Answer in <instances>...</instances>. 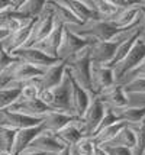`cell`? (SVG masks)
I'll return each instance as SVG.
<instances>
[{
    "instance_id": "39",
    "label": "cell",
    "mask_w": 145,
    "mask_h": 155,
    "mask_svg": "<svg viewBox=\"0 0 145 155\" xmlns=\"http://www.w3.org/2000/svg\"><path fill=\"white\" fill-rule=\"evenodd\" d=\"M129 74H132L133 77H142V75L145 77V61H142L138 67L135 68L132 73H129Z\"/></svg>"
},
{
    "instance_id": "29",
    "label": "cell",
    "mask_w": 145,
    "mask_h": 155,
    "mask_svg": "<svg viewBox=\"0 0 145 155\" xmlns=\"http://www.w3.org/2000/svg\"><path fill=\"white\" fill-rule=\"evenodd\" d=\"M22 86L18 84L15 87H7V88H0V112L9 109L15 101L21 97Z\"/></svg>"
},
{
    "instance_id": "30",
    "label": "cell",
    "mask_w": 145,
    "mask_h": 155,
    "mask_svg": "<svg viewBox=\"0 0 145 155\" xmlns=\"http://www.w3.org/2000/svg\"><path fill=\"white\" fill-rule=\"evenodd\" d=\"M93 7L97 12V15L102 18L103 20H109L112 18H115L120 10H117L116 7L112 5L110 0H99V2H91Z\"/></svg>"
},
{
    "instance_id": "19",
    "label": "cell",
    "mask_w": 145,
    "mask_h": 155,
    "mask_svg": "<svg viewBox=\"0 0 145 155\" xmlns=\"http://www.w3.org/2000/svg\"><path fill=\"white\" fill-rule=\"evenodd\" d=\"M65 5L70 7V10L77 16L83 23H90V22H97L103 20L93 7L91 2H80V0H67Z\"/></svg>"
},
{
    "instance_id": "10",
    "label": "cell",
    "mask_w": 145,
    "mask_h": 155,
    "mask_svg": "<svg viewBox=\"0 0 145 155\" xmlns=\"http://www.w3.org/2000/svg\"><path fill=\"white\" fill-rule=\"evenodd\" d=\"M7 110L18 112V113L31 116V117H41V119H44L48 113L54 112V109H51L49 106H47L45 103H42L39 99H32V100H22V99H18Z\"/></svg>"
},
{
    "instance_id": "46",
    "label": "cell",
    "mask_w": 145,
    "mask_h": 155,
    "mask_svg": "<svg viewBox=\"0 0 145 155\" xmlns=\"http://www.w3.org/2000/svg\"><path fill=\"white\" fill-rule=\"evenodd\" d=\"M141 6H142V7H145V2H141Z\"/></svg>"
},
{
    "instance_id": "32",
    "label": "cell",
    "mask_w": 145,
    "mask_h": 155,
    "mask_svg": "<svg viewBox=\"0 0 145 155\" xmlns=\"http://www.w3.org/2000/svg\"><path fill=\"white\" fill-rule=\"evenodd\" d=\"M135 136H137V143L132 151L133 155H145V120H142L139 125H135Z\"/></svg>"
},
{
    "instance_id": "31",
    "label": "cell",
    "mask_w": 145,
    "mask_h": 155,
    "mask_svg": "<svg viewBox=\"0 0 145 155\" xmlns=\"http://www.w3.org/2000/svg\"><path fill=\"white\" fill-rule=\"evenodd\" d=\"M16 132H18V130H15V129H9V128L0 126V151H6V152H10V154H12Z\"/></svg>"
},
{
    "instance_id": "24",
    "label": "cell",
    "mask_w": 145,
    "mask_h": 155,
    "mask_svg": "<svg viewBox=\"0 0 145 155\" xmlns=\"http://www.w3.org/2000/svg\"><path fill=\"white\" fill-rule=\"evenodd\" d=\"M55 16V20L60 22L62 25H74V26H84L86 23H83L80 19H77V16L71 10L70 7L65 5V2H47Z\"/></svg>"
},
{
    "instance_id": "17",
    "label": "cell",
    "mask_w": 145,
    "mask_h": 155,
    "mask_svg": "<svg viewBox=\"0 0 145 155\" xmlns=\"http://www.w3.org/2000/svg\"><path fill=\"white\" fill-rule=\"evenodd\" d=\"M36 19H38V18L31 19L29 22H26L21 29H18L15 34H12L6 41H5L3 48H5V51H6L7 54H12L13 51L21 49V48H23L26 45V42H28L29 38H31L32 29H34L35 23H36Z\"/></svg>"
},
{
    "instance_id": "15",
    "label": "cell",
    "mask_w": 145,
    "mask_h": 155,
    "mask_svg": "<svg viewBox=\"0 0 145 155\" xmlns=\"http://www.w3.org/2000/svg\"><path fill=\"white\" fill-rule=\"evenodd\" d=\"M64 26H65V25H62V23H60V22L55 20V26L52 29V32L44 41H41L39 44H36V45L32 48L39 49L44 54L49 55V57H52V58H60V57H58V51H60V47H61V42H62Z\"/></svg>"
},
{
    "instance_id": "43",
    "label": "cell",
    "mask_w": 145,
    "mask_h": 155,
    "mask_svg": "<svg viewBox=\"0 0 145 155\" xmlns=\"http://www.w3.org/2000/svg\"><path fill=\"white\" fill-rule=\"evenodd\" d=\"M94 155H107V152L104 151L102 147H97L96 148V152H94Z\"/></svg>"
},
{
    "instance_id": "7",
    "label": "cell",
    "mask_w": 145,
    "mask_h": 155,
    "mask_svg": "<svg viewBox=\"0 0 145 155\" xmlns=\"http://www.w3.org/2000/svg\"><path fill=\"white\" fill-rule=\"evenodd\" d=\"M93 44V41L89 38H83L78 34H76L74 31H71L68 26H64V34H62V42L60 51L58 52H64L65 58L64 60H68L71 57H74L77 52L83 51L84 48L90 47Z\"/></svg>"
},
{
    "instance_id": "20",
    "label": "cell",
    "mask_w": 145,
    "mask_h": 155,
    "mask_svg": "<svg viewBox=\"0 0 145 155\" xmlns=\"http://www.w3.org/2000/svg\"><path fill=\"white\" fill-rule=\"evenodd\" d=\"M77 119H80V117H77L74 115H70V113H64V112H51L48 115L44 117V120H42V126L45 130H49V132H52V134H58L61 129H64L67 125L70 123H73V122H76Z\"/></svg>"
},
{
    "instance_id": "5",
    "label": "cell",
    "mask_w": 145,
    "mask_h": 155,
    "mask_svg": "<svg viewBox=\"0 0 145 155\" xmlns=\"http://www.w3.org/2000/svg\"><path fill=\"white\" fill-rule=\"evenodd\" d=\"M124 38L117 36L116 39L102 42V41H93V44L90 45V57H91V64L94 65H104L107 67L110 64V61L115 57L117 47L120 44V41Z\"/></svg>"
},
{
    "instance_id": "37",
    "label": "cell",
    "mask_w": 145,
    "mask_h": 155,
    "mask_svg": "<svg viewBox=\"0 0 145 155\" xmlns=\"http://www.w3.org/2000/svg\"><path fill=\"white\" fill-rule=\"evenodd\" d=\"M18 61H19L18 58L12 57L10 54H7L5 51V48H3V44H0V73L5 71L9 65H12V64L18 62Z\"/></svg>"
},
{
    "instance_id": "40",
    "label": "cell",
    "mask_w": 145,
    "mask_h": 155,
    "mask_svg": "<svg viewBox=\"0 0 145 155\" xmlns=\"http://www.w3.org/2000/svg\"><path fill=\"white\" fill-rule=\"evenodd\" d=\"M19 155H45V154H44V152H41V151H36V149L28 147L25 151H22Z\"/></svg>"
},
{
    "instance_id": "38",
    "label": "cell",
    "mask_w": 145,
    "mask_h": 155,
    "mask_svg": "<svg viewBox=\"0 0 145 155\" xmlns=\"http://www.w3.org/2000/svg\"><path fill=\"white\" fill-rule=\"evenodd\" d=\"M107 152V155H133L131 149L122 147H102Z\"/></svg>"
},
{
    "instance_id": "23",
    "label": "cell",
    "mask_w": 145,
    "mask_h": 155,
    "mask_svg": "<svg viewBox=\"0 0 145 155\" xmlns=\"http://www.w3.org/2000/svg\"><path fill=\"white\" fill-rule=\"evenodd\" d=\"M45 73L44 68H38L34 67L28 62H23V61H18L13 64V83L16 84H23L26 81H31L34 78L41 77Z\"/></svg>"
},
{
    "instance_id": "34",
    "label": "cell",
    "mask_w": 145,
    "mask_h": 155,
    "mask_svg": "<svg viewBox=\"0 0 145 155\" xmlns=\"http://www.w3.org/2000/svg\"><path fill=\"white\" fill-rule=\"evenodd\" d=\"M22 86V91H21V97L22 100H32V99H38L39 96V87H38V83H36V78L31 81H26L21 84Z\"/></svg>"
},
{
    "instance_id": "22",
    "label": "cell",
    "mask_w": 145,
    "mask_h": 155,
    "mask_svg": "<svg viewBox=\"0 0 145 155\" xmlns=\"http://www.w3.org/2000/svg\"><path fill=\"white\" fill-rule=\"evenodd\" d=\"M44 130V126L38 125V126H34V128H26V129H21L16 132V136H15V142H13V149H12V155H19L22 151L28 148L29 145L32 143L36 136Z\"/></svg>"
},
{
    "instance_id": "21",
    "label": "cell",
    "mask_w": 145,
    "mask_h": 155,
    "mask_svg": "<svg viewBox=\"0 0 145 155\" xmlns=\"http://www.w3.org/2000/svg\"><path fill=\"white\" fill-rule=\"evenodd\" d=\"M97 97L104 104H109V107L112 109H122L126 107V104H128V96L125 94L124 86H120V84H113L112 87L102 91Z\"/></svg>"
},
{
    "instance_id": "14",
    "label": "cell",
    "mask_w": 145,
    "mask_h": 155,
    "mask_svg": "<svg viewBox=\"0 0 145 155\" xmlns=\"http://www.w3.org/2000/svg\"><path fill=\"white\" fill-rule=\"evenodd\" d=\"M65 68H67V60H62L55 65L47 68L45 73L41 77L36 78L39 91H42V90H52V88L58 87L61 84L64 75H65Z\"/></svg>"
},
{
    "instance_id": "33",
    "label": "cell",
    "mask_w": 145,
    "mask_h": 155,
    "mask_svg": "<svg viewBox=\"0 0 145 155\" xmlns=\"http://www.w3.org/2000/svg\"><path fill=\"white\" fill-rule=\"evenodd\" d=\"M125 94H145V77H133L124 86Z\"/></svg>"
},
{
    "instance_id": "42",
    "label": "cell",
    "mask_w": 145,
    "mask_h": 155,
    "mask_svg": "<svg viewBox=\"0 0 145 155\" xmlns=\"http://www.w3.org/2000/svg\"><path fill=\"white\" fill-rule=\"evenodd\" d=\"M55 155H73V149L70 148V147H64V148H62L60 152H57Z\"/></svg>"
},
{
    "instance_id": "1",
    "label": "cell",
    "mask_w": 145,
    "mask_h": 155,
    "mask_svg": "<svg viewBox=\"0 0 145 155\" xmlns=\"http://www.w3.org/2000/svg\"><path fill=\"white\" fill-rule=\"evenodd\" d=\"M67 71L93 97V91H91V57H90V47L84 48L83 51L77 52L74 57H71V58L67 60Z\"/></svg>"
},
{
    "instance_id": "16",
    "label": "cell",
    "mask_w": 145,
    "mask_h": 155,
    "mask_svg": "<svg viewBox=\"0 0 145 155\" xmlns=\"http://www.w3.org/2000/svg\"><path fill=\"white\" fill-rule=\"evenodd\" d=\"M29 147L36 149V151H41V152H44L45 155H49V154L55 155L57 152H60L65 145L57 138L55 134H52V132L44 129L41 134L32 141V143H31Z\"/></svg>"
},
{
    "instance_id": "35",
    "label": "cell",
    "mask_w": 145,
    "mask_h": 155,
    "mask_svg": "<svg viewBox=\"0 0 145 155\" xmlns=\"http://www.w3.org/2000/svg\"><path fill=\"white\" fill-rule=\"evenodd\" d=\"M74 148H76L77 155H94L97 145L93 141V138H81L74 145Z\"/></svg>"
},
{
    "instance_id": "25",
    "label": "cell",
    "mask_w": 145,
    "mask_h": 155,
    "mask_svg": "<svg viewBox=\"0 0 145 155\" xmlns=\"http://www.w3.org/2000/svg\"><path fill=\"white\" fill-rule=\"evenodd\" d=\"M117 119L124 123H131V125H139L142 120H145V106L139 107H122L113 109Z\"/></svg>"
},
{
    "instance_id": "28",
    "label": "cell",
    "mask_w": 145,
    "mask_h": 155,
    "mask_svg": "<svg viewBox=\"0 0 145 155\" xmlns=\"http://www.w3.org/2000/svg\"><path fill=\"white\" fill-rule=\"evenodd\" d=\"M45 7H47V2H44V0H25V2H22L18 10L22 15H25L28 19H35V18L41 16Z\"/></svg>"
},
{
    "instance_id": "26",
    "label": "cell",
    "mask_w": 145,
    "mask_h": 155,
    "mask_svg": "<svg viewBox=\"0 0 145 155\" xmlns=\"http://www.w3.org/2000/svg\"><path fill=\"white\" fill-rule=\"evenodd\" d=\"M135 143H137V136H135V130L131 126H125L119 134H117L109 143L102 145V147H122V148H128L133 151L135 148Z\"/></svg>"
},
{
    "instance_id": "11",
    "label": "cell",
    "mask_w": 145,
    "mask_h": 155,
    "mask_svg": "<svg viewBox=\"0 0 145 155\" xmlns=\"http://www.w3.org/2000/svg\"><path fill=\"white\" fill-rule=\"evenodd\" d=\"M65 73L68 74L70 81H71V110H73V115L77 116V117H83L86 110L89 109L90 101H91V96L89 94V91H86L78 83H77L71 74L67 71L65 68Z\"/></svg>"
},
{
    "instance_id": "27",
    "label": "cell",
    "mask_w": 145,
    "mask_h": 155,
    "mask_svg": "<svg viewBox=\"0 0 145 155\" xmlns=\"http://www.w3.org/2000/svg\"><path fill=\"white\" fill-rule=\"evenodd\" d=\"M126 126V123L124 122H117L115 125H110V126H107V128H103L100 129V130H97L94 136H93V141L96 142L97 147H102V145H106V143H109V142L115 138V136L122 130V129Z\"/></svg>"
},
{
    "instance_id": "18",
    "label": "cell",
    "mask_w": 145,
    "mask_h": 155,
    "mask_svg": "<svg viewBox=\"0 0 145 155\" xmlns=\"http://www.w3.org/2000/svg\"><path fill=\"white\" fill-rule=\"evenodd\" d=\"M57 138L65 145V147H74L81 138H87L86 126H84L83 119H77L76 122L67 125L64 129H61L58 134H55Z\"/></svg>"
},
{
    "instance_id": "6",
    "label": "cell",
    "mask_w": 145,
    "mask_h": 155,
    "mask_svg": "<svg viewBox=\"0 0 145 155\" xmlns=\"http://www.w3.org/2000/svg\"><path fill=\"white\" fill-rule=\"evenodd\" d=\"M10 55L18 58L19 61L28 62V64L34 65V67L44 68V70H47V68L58 64L60 61H62L61 58H52L49 55L44 54L42 51L36 49V48H21V49L13 51Z\"/></svg>"
},
{
    "instance_id": "4",
    "label": "cell",
    "mask_w": 145,
    "mask_h": 155,
    "mask_svg": "<svg viewBox=\"0 0 145 155\" xmlns=\"http://www.w3.org/2000/svg\"><path fill=\"white\" fill-rule=\"evenodd\" d=\"M54 26H55V16H54L52 9L47 5L45 10H44L41 16L36 19V23H35L34 29H32L31 38H29V41L26 42V45L23 48H32V47H35L36 44H39L41 41H44L52 32Z\"/></svg>"
},
{
    "instance_id": "36",
    "label": "cell",
    "mask_w": 145,
    "mask_h": 155,
    "mask_svg": "<svg viewBox=\"0 0 145 155\" xmlns=\"http://www.w3.org/2000/svg\"><path fill=\"white\" fill-rule=\"evenodd\" d=\"M117 122H120V120H119V119H117V116L115 115L113 109L109 107V106H106V109H104L103 119H102V122H100V125H99L97 130H100V129H103V128H107V126H110V125H115V123H117ZM97 130H96V132H97ZM93 136H94V135H93Z\"/></svg>"
},
{
    "instance_id": "45",
    "label": "cell",
    "mask_w": 145,
    "mask_h": 155,
    "mask_svg": "<svg viewBox=\"0 0 145 155\" xmlns=\"http://www.w3.org/2000/svg\"><path fill=\"white\" fill-rule=\"evenodd\" d=\"M0 155H12L10 152H6V151H0Z\"/></svg>"
},
{
    "instance_id": "2",
    "label": "cell",
    "mask_w": 145,
    "mask_h": 155,
    "mask_svg": "<svg viewBox=\"0 0 145 155\" xmlns=\"http://www.w3.org/2000/svg\"><path fill=\"white\" fill-rule=\"evenodd\" d=\"M139 26V25H137ZM137 26L132 28H116L113 23L109 20H97V22H90L87 28H84L81 31H74L83 38H89L91 41H102V42H107V41L116 39L117 36L124 34H128L133 31Z\"/></svg>"
},
{
    "instance_id": "13",
    "label": "cell",
    "mask_w": 145,
    "mask_h": 155,
    "mask_svg": "<svg viewBox=\"0 0 145 155\" xmlns=\"http://www.w3.org/2000/svg\"><path fill=\"white\" fill-rule=\"evenodd\" d=\"M115 84V74L113 70L104 65H94L91 64V91L93 97H97L106 88Z\"/></svg>"
},
{
    "instance_id": "8",
    "label": "cell",
    "mask_w": 145,
    "mask_h": 155,
    "mask_svg": "<svg viewBox=\"0 0 145 155\" xmlns=\"http://www.w3.org/2000/svg\"><path fill=\"white\" fill-rule=\"evenodd\" d=\"M42 120L44 119H41V117H31V116L22 115L18 112H10L7 109L0 112V126L15 129V130L38 126L42 123Z\"/></svg>"
},
{
    "instance_id": "3",
    "label": "cell",
    "mask_w": 145,
    "mask_h": 155,
    "mask_svg": "<svg viewBox=\"0 0 145 155\" xmlns=\"http://www.w3.org/2000/svg\"><path fill=\"white\" fill-rule=\"evenodd\" d=\"M142 61H145V38L144 36H141V38L135 42V45L132 47V49L129 51V54L126 55L116 67L112 68V70H113V74H115V81L119 80V78H122L124 75L132 73Z\"/></svg>"
},
{
    "instance_id": "12",
    "label": "cell",
    "mask_w": 145,
    "mask_h": 155,
    "mask_svg": "<svg viewBox=\"0 0 145 155\" xmlns=\"http://www.w3.org/2000/svg\"><path fill=\"white\" fill-rule=\"evenodd\" d=\"M104 109H106V104L99 97H93L91 99L89 109L86 110L84 116L81 117L84 122V126H86L87 138H93V135L96 134L97 128H99L100 122L103 119Z\"/></svg>"
},
{
    "instance_id": "9",
    "label": "cell",
    "mask_w": 145,
    "mask_h": 155,
    "mask_svg": "<svg viewBox=\"0 0 145 155\" xmlns=\"http://www.w3.org/2000/svg\"><path fill=\"white\" fill-rule=\"evenodd\" d=\"M51 93H52L51 109H54L57 112H64V113L73 115V110H71V81H70V77L67 73L64 75L61 84L58 87L52 88Z\"/></svg>"
},
{
    "instance_id": "41",
    "label": "cell",
    "mask_w": 145,
    "mask_h": 155,
    "mask_svg": "<svg viewBox=\"0 0 145 155\" xmlns=\"http://www.w3.org/2000/svg\"><path fill=\"white\" fill-rule=\"evenodd\" d=\"M10 35H12V34H10L9 31H6V29H2V28H0V44H3V42H5V41L10 36Z\"/></svg>"
},
{
    "instance_id": "44",
    "label": "cell",
    "mask_w": 145,
    "mask_h": 155,
    "mask_svg": "<svg viewBox=\"0 0 145 155\" xmlns=\"http://www.w3.org/2000/svg\"><path fill=\"white\" fill-rule=\"evenodd\" d=\"M141 19L144 20V25H142V31L145 32V7L141 6Z\"/></svg>"
}]
</instances>
